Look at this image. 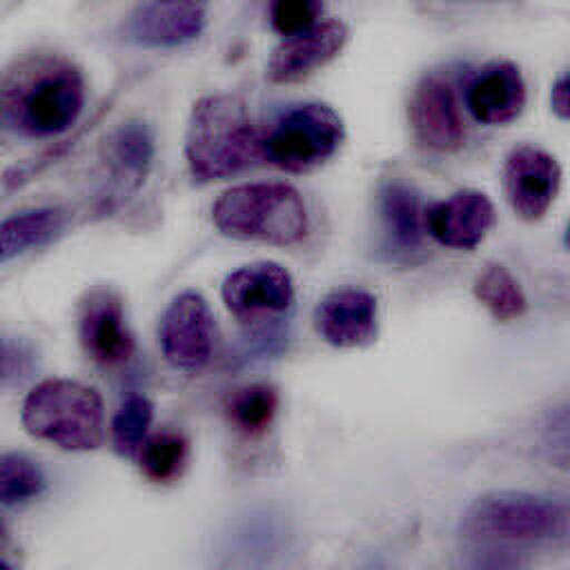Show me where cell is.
<instances>
[{"instance_id":"cell-33","label":"cell","mask_w":570,"mask_h":570,"mask_svg":"<svg viewBox=\"0 0 570 570\" xmlns=\"http://www.w3.org/2000/svg\"><path fill=\"white\" fill-rule=\"evenodd\" d=\"M2 570H13V568L9 566V561H2Z\"/></svg>"},{"instance_id":"cell-26","label":"cell","mask_w":570,"mask_h":570,"mask_svg":"<svg viewBox=\"0 0 570 570\" xmlns=\"http://www.w3.org/2000/svg\"><path fill=\"white\" fill-rule=\"evenodd\" d=\"M528 554L523 550L488 543V541H463L450 570H528Z\"/></svg>"},{"instance_id":"cell-16","label":"cell","mask_w":570,"mask_h":570,"mask_svg":"<svg viewBox=\"0 0 570 570\" xmlns=\"http://www.w3.org/2000/svg\"><path fill=\"white\" fill-rule=\"evenodd\" d=\"M350 38V29L343 20H323L312 29L283 38L267 60V78L272 82H296L314 73L341 53Z\"/></svg>"},{"instance_id":"cell-1","label":"cell","mask_w":570,"mask_h":570,"mask_svg":"<svg viewBox=\"0 0 570 570\" xmlns=\"http://www.w3.org/2000/svg\"><path fill=\"white\" fill-rule=\"evenodd\" d=\"M85 76L60 53H31L2 76L0 120L20 138H53L78 120Z\"/></svg>"},{"instance_id":"cell-28","label":"cell","mask_w":570,"mask_h":570,"mask_svg":"<svg viewBox=\"0 0 570 570\" xmlns=\"http://www.w3.org/2000/svg\"><path fill=\"white\" fill-rule=\"evenodd\" d=\"M321 11L323 4L316 0H276L269 4V22L281 36L289 38L318 24Z\"/></svg>"},{"instance_id":"cell-30","label":"cell","mask_w":570,"mask_h":570,"mask_svg":"<svg viewBox=\"0 0 570 570\" xmlns=\"http://www.w3.org/2000/svg\"><path fill=\"white\" fill-rule=\"evenodd\" d=\"M550 107L559 118L570 120V69L554 80L550 89Z\"/></svg>"},{"instance_id":"cell-9","label":"cell","mask_w":570,"mask_h":570,"mask_svg":"<svg viewBox=\"0 0 570 570\" xmlns=\"http://www.w3.org/2000/svg\"><path fill=\"white\" fill-rule=\"evenodd\" d=\"M220 296L236 321L256 327L292 307L294 281L281 263L258 261L227 274Z\"/></svg>"},{"instance_id":"cell-6","label":"cell","mask_w":570,"mask_h":570,"mask_svg":"<svg viewBox=\"0 0 570 570\" xmlns=\"http://www.w3.org/2000/svg\"><path fill=\"white\" fill-rule=\"evenodd\" d=\"M345 127L325 102H296L278 114L263 138V154L281 169L305 174L330 160L341 147Z\"/></svg>"},{"instance_id":"cell-7","label":"cell","mask_w":570,"mask_h":570,"mask_svg":"<svg viewBox=\"0 0 570 570\" xmlns=\"http://www.w3.org/2000/svg\"><path fill=\"white\" fill-rule=\"evenodd\" d=\"M298 557V539L289 521L269 510L238 519L218 539L209 570H287Z\"/></svg>"},{"instance_id":"cell-12","label":"cell","mask_w":570,"mask_h":570,"mask_svg":"<svg viewBox=\"0 0 570 570\" xmlns=\"http://www.w3.org/2000/svg\"><path fill=\"white\" fill-rule=\"evenodd\" d=\"M412 134L423 149L436 154L456 151L463 145V122L450 82L441 76H423L407 107Z\"/></svg>"},{"instance_id":"cell-29","label":"cell","mask_w":570,"mask_h":570,"mask_svg":"<svg viewBox=\"0 0 570 570\" xmlns=\"http://www.w3.org/2000/svg\"><path fill=\"white\" fill-rule=\"evenodd\" d=\"M33 370V350L22 338H2V385L9 387L27 379Z\"/></svg>"},{"instance_id":"cell-18","label":"cell","mask_w":570,"mask_h":570,"mask_svg":"<svg viewBox=\"0 0 570 570\" xmlns=\"http://www.w3.org/2000/svg\"><path fill=\"white\" fill-rule=\"evenodd\" d=\"M379 212L387 249L396 256L416 254L425 229V209L421 207L419 191L401 178H390L381 185Z\"/></svg>"},{"instance_id":"cell-27","label":"cell","mask_w":570,"mask_h":570,"mask_svg":"<svg viewBox=\"0 0 570 570\" xmlns=\"http://www.w3.org/2000/svg\"><path fill=\"white\" fill-rule=\"evenodd\" d=\"M539 450L552 468L570 474V403L546 416L539 432Z\"/></svg>"},{"instance_id":"cell-10","label":"cell","mask_w":570,"mask_h":570,"mask_svg":"<svg viewBox=\"0 0 570 570\" xmlns=\"http://www.w3.org/2000/svg\"><path fill=\"white\" fill-rule=\"evenodd\" d=\"M561 189L559 160L534 145L510 149L503 163V194L512 212L528 220H541Z\"/></svg>"},{"instance_id":"cell-5","label":"cell","mask_w":570,"mask_h":570,"mask_svg":"<svg viewBox=\"0 0 570 570\" xmlns=\"http://www.w3.org/2000/svg\"><path fill=\"white\" fill-rule=\"evenodd\" d=\"M24 430L62 450H96L105 436V407L100 394L78 381L47 379L22 401Z\"/></svg>"},{"instance_id":"cell-20","label":"cell","mask_w":570,"mask_h":570,"mask_svg":"<svg viewBox=\"0 0 570 570\" xmlns=\"http://www.w3.org/2000/svg\"><path fill=\"white\" fill-rule=\"evenodd\" d=\"M65 227V214L58 207L27 209L2 220L0 227V258L2 263L29 249L47 245Z\"/></svg>"},{"instance_id":"cell-19","label":"cell","mask_w":570,"mask_h":570,"mask_svg":"<svg viewBox=\"0 0 570 570\" xmlns=\"http://www.w3.org/2000/svg\"><path fill=\"white\" fill-rule=\"evenodd\" d=\"M107 167L116 191L129 194L138 189L154 160V131L140 118L120 122L107 138Z\"/></svg>"},{"instance_id":"cell-14","label":"cell","mask_w":570,"mask_h":570,"mask_svg":"<svg viewBox=\"0 0 570 570\" xmlns=\"http://www.w3.org/2000/svg\"><path fill=\"white\" fill-rule=\"evenodd\" d=\"M205 22L203 2H140L127 13L122 38L140 47H178L198 38Z\"/></svg>"},{"instance_id":"cell-3","label":"cell","mask_w":570,"mask_h":570,"mask_svg":"<svg viewBox=\"0 0 570 570\" xmlns=\"http://www.w3.org/2000/svg\"><path fill=\"white\" fill-rule=\"evenodd\" d=\"M461 537L523 552L532 546L570 543V501L523 490L488 492L463 514Z\"/></svg>"},{"instance_id":"cell-24","label":"cell","mask_w":570,"mask_h":570,"mask_svg":"<svg viewBox=\"0 0 570 570\" xmlns=\"http://www.w3.org/2000/svg\"><path fill=\"white\" fill-rule=\"evenodd\" d=\"M154 405L145 394H129L111 421V445L120 456H136L149 439Z\"/></svg>"},{"instance_id":"cell-32","label":"cell","mask_w":570,"mask_h":570,"mask_svg":"<svg viewBox=\"0 0 570 570\" xmlns=\"http://www.w3.org/2000/svg\"><path fill=\"white\" fill-rule=\"evenodd\" d=\"M363 570H390V568H387V566H379V563H376V566H370V568H363Z\"/></svg>"},{"instance_id":"cell-25","label":"cell","mask_w":570,"mask_h":570,"mask_svg":"<svg viewBox=\"0 0 570 570\" xmlns=\"http://www.w3.org/2000/svg\"><path fill=\"white\" fill-rule=\"evenodd\" d=\"M47 479L42 470L20 452H7L0 459V501L4 508L22 505L42 494Z\"/></svg>"},{"instance_id":"cell-23","label":"cell","mask_w":570,"mask_h":570,"mask_svg":"<svg viewBox=\"0 0 570 570\" xmlns=\"http://www.w3.org/2000/svg\"><path fill=\"white\" fill-rule=\"evenodd\" d=\"M142 474L154 483H169L176 481L187 461H189V445L180 432L163 430L151 434L138 452Z\"/></svg>"},{"instance_id":"cell-11","label":"cell","mask_w":570,"mask_h":570,"mask_svg":"<svg viewBox=\"0 0 570 570\" xmlns=\"http://www.w3.org/2000/svg\"><path fill=\"white\" fill-rule=\"evenodd\" d=\"M78 336L85 354L102 365H125L134 352L136 341L125 323L120 296L111 287H94L80 303Z\"/></svg>"},{"instance_id":"cell-4","label":"cell","mask_w":570,"mask_h":570,"mask_svg":"<svg viewBox=\"0 0 570 570\" xmlns=\"http://www.w3.org/2000/svg\"><path fill=\"white\" fill-rule=\"evenodd\" d=\"M212 220L225 236L292 245L307 234V207L296 187L281 180L240 183L212 205Z\"/></svg>"},{"instance_id":"cell-8","label":"cell","mask_w":570,"mask_h":570,"mask_svg":"<svg viewBox=\"0 0 570 570\" xmlns=\"http://www.w3.org/2000/svg\"><path fill=\"white\" fill-rule=\"evenodd\" d=\"M158 343L167 363L196 374L214 356L216 318L207 298L196 289L176 294L158 321Z\"/></svg>"},{"instance_id":"cell-31","label":"cell","mask_w":570,"mask_h":570,"mask_svg":"<svg viewBox=\"0 0 570 570\" xmlns=\"http://www.w3.org/2000/svg\"><path fill=\"white\" fill-rule=\"evenodd\" d=\"M563 243H566V247L570 249V220H568V225H566V234H563Z\"/></svg>"},{"instance_id":"cell-22","label":"cell","mask_w":570,"mask_h":570,"mask_svg":"<svg viewBox=\"0 0 570 570\" xmlns=\"http://www.w3.org/2000/svg\"><path fill=\"white\" fill-rule=\"evenodd\" d=\"M278 407L281 396L269 383H249L236 387L225 401V414L229 423L247 436L263 434L276 419Z\"/></svg>"},{"instance_id":"cell-13","label":"cell","mask_w":570,"mask_h":570,"mask_svg":"<svg viewBox=\"0 0 570 570\" xmlns=\"http://www.w3.org/2000/svg\"><path fill=\"white\" fill-rule=\"evenodd\" d=\"M314 327L334 347H363L379 334L376 296L363 287H336L314 309Z\"/></svg>"},{"instance_id":"cell-17","label":"cell","mask_w":570,"mask_h":570,"mask_svg":"<svg viewBox=\"0 0 570 570\" xmlns=\"http://www.w3.org/2000/svg\"><path fill=\"white\" fill-rule=\"evenodd\" d=\"M528 87L521 69L510 60H492L481 67L465 89V105L483 125H508L521 116Z\"/></svg>"},{"instance_id":"cell-15","label":"cell","mask_w":570,"mask_h":570,"mask_svg":"<svg viewBox=\"0 0 570 570\" xmlns=\"http://www.w3.org/2000/svg\"><path fill=\"white\" fill-rule=\"evenodd\" d=\"M494 220V205L479 189H459L425 207V229L436 243L452 249H474Z\"/></svg>"},{"instance_id":"cell-2","label":"cell","mask_w":570,"mask_h":570,"mask_svg":"<svg viewBox=\"0 0 570 570\" xmlns=\"http://www.w3.org/2000/svg\"><path fill=\"white\" fill-rule=\"evenodd\" d=\"M263 134L247 102L234 94H207L191 107L185 160L196 183L240 174L263 154Z\"/></svg>"},{"instance_id":"cell-21","label":"cell","mask_w":570,"mask_h":570,"mask_svg":"<svg viewBox=\"0 0 570 570\" xmlns=\"http://www.w3.org/2000/svg\"><path fill=\"white\" fill-rule=\"evenodd\" d=\"M474 296L490 312L492 318L508 323L521 318L528 309V298L508 267L488 263L474 278Z\"/></svg>"}]
</instances>
